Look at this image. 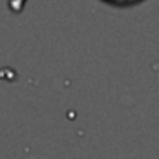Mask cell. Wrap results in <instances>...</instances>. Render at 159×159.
Returning a JSON list of instances; mask_svg holds the SVG:
<instances>
[{
	"label": "cell",
	"instance_id": "7a4b0ae2",
	"mask_svg": "<svg viewBox=\"0 0 159 159\" xmlns=\"http://www.w3.org/2000/svg\"><path fill=\"white\" fill-rule=\"evenodd\" d=\"M26 0H9V7H11V11H21L22 5H24Z\"/></svg>",
	"mask_w": 159,
	"mask_h": 159
},
{
	"label": "cell",
	"instance_id": "6da1fadb",
	"mask_svg": "<svg viewBox=\"0 0 159 159\" xmlns=\"http://www.w3.org/2000/svg\"><path fill=\"white\" fill-rule=\"evenodd\" d=\"M108 5H113V7H132V5H137L144 0H101Z\"/></svg>",
	"mask_w": 159,
	"mask_h": 159
}]
</instances>
